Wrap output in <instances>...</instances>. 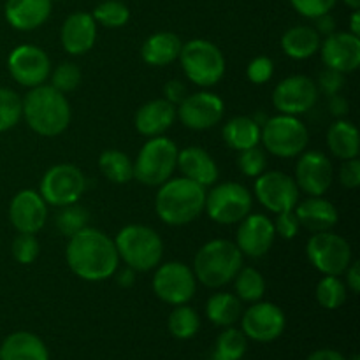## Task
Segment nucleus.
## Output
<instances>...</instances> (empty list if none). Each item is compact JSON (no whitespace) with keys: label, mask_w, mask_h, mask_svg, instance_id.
<instances>
[{"label":"nucleus","mask_w":360,"mask_h":360,"mask_svg":"<svg viewBox=\"0 0 360 360\" xmlns=\"http://www.w3.org/2000/svg\"><path fill=\"white\" fill-rule=\"evenodd\" d=\"M65 260L77 278L94 283L115 276L120 264L115 241L94 227H84L69 238Z\"/></svg>","instance_id":"1"},{"label":"nucleus","mask_w":360,"mask_h":360,"mask_svg":"<svg viewBox=\"0 0 360 360\" xmlns=\"http://www.w3.org/2000/svg\"><path fill=\"white\" fill-rule=\"evenodd\" d=\"M70 104L65 95L51 84L30 88L23 98V118L35 134L56 137L65 132L70 123Z\"/></svg>","instance_id":"2"},{"label":"nucleus","mask_w":360,"mask_h":360,"mask_svg":"<svg viewBox=\"0 0 360 360\" xmlns=\"http://www.w3.org/2000/svg\"><path fill=\"white\" fill-rule=\"evenodd\" d=\"M206 188L188 178H171L158 186L155 210L158 218L171 227H181L204 211Z\"/></svg>","instance_id":"3"},{"label":"nucleus","mask_w":360,"mask_h":360,"mask_svg":"<svg viewBox=\"0 0 360 360\" xmlns=\"http://www.w3.org/2000/svg\"><path fill=\"white\" fill-rule=\"evenodd\" d=\"M243 253L236 243L227 239H213L200 246L193 259L195 280L207 288H220L231 283L243 267Z\"/></svg>","instance_id":"4"},{"label":"nucleus","mask_w":360,"mask_h":360,"mask_svg":"<svg viewBox=\"0 0 360 360\" xmlns=\"http://www.w3.org/2000/svg\"><path fill=\"white\" fill-rule=\"evenodd\" d=\"M120 260L136 273L157 269L164 257V241L146 225H127L112 239Z\"/></svg>","instance_id":"5"},{"label":"nucleus","mask_w":360,"mask_h":360,"mask_svg":"<svg viewBox=\"0 0 360 360\" xmlns=\"http://www.w3.org/2000/svg\"><path fill=\"white\" fill-rule=\"evenodd\" d=\"M178 146L169 137H150L134 162V178L146 186H160L178 167Z\"/></svg>","instance_id":"6"},{"label":"nucleus","mask_w":360,"mask_h":360,"mask_svg":"<svg viewBox=\"0 0 360 360\" xmlns=\"http://www.w3.org/2000/svg\"><path fill=\"white\" fill-rule=\"evenodd\" d=\"M178 60L185 76L197 86H214L225 74L224 53L206 39H192L183 44Z\"/></svg>","instance_id":"7"},{"label":"nucleus","mask_w":360,"mask_h":360,"mask_svg":"<svg viewBox=\"0 0 360 360\" xmlns=\"http://www.w3.org/2000/svg\"><path fill=\"white\" fill-rule=\"evenodd\" d=\"M260 141L266 151L280 158L299 157L309 143V134L297 116L276 115L260 127Z\"/></svg>","instance_id":"8"},{"label":"nucleus","mask_w":360,"mask_h":360,"mask_svg":"<svg viewBox=\"0 0 360 360\" xmlns=\"http://www.w3.org/2000/svg\"><path fill=\"white\" fill-rule=\"evenodd\" d=\"M252 193L241 183L225 181L213 186L211 192L206 193V210L207 217L220 225L239 224L252 211Z\"/></svg>","instance_id":"9"},{"label":"nucleus","mask_w":360,"mask_h":360,"mask_svg":"<svg viewBox=\"0 0 360 360\" xmlns=\"http://www.w3.org/2000/svg\"><path fill=\"white\" fill-rule=\"evenodd\" d=\"M306 255L323 276H341L352 262V246L333 231L315 232L306 245Z\"/></svg>","instance_id":"10"},{"label":"nucleus","mask_w":360,"mask_h":360,"mask_svg":"<svg viewBox=\"0 0 360 360\" xmlns=\"http://www.w3.org/2000/svg\"><path fill=\"white\" fill-rule=\"evenodd\" d=\"M86 190V178L74 164L53 165L41 179V193L46 204L55 207L76 204Z\"/></svg>","instance_id":"11"},{"label":"nucleus","mask_w":360,"mask_h":360,"mask_svg":"<svg viewBox=\"0 0 360 360\" xmlns=\"http://www.w3.org/2000/svg\"><path fill=\"white\" fill-rule=\"evenodd\" d=\"M197 280L192 267L183 262H165L153 276V292L171 306L186 304L195 295Z\"/></svg>","instance_id":"12"},{"label":"nucleus","mask_w":360,"mask_h":360,"mask_svg":"<svg viewBox=\"0 0 360 360\" xmlns=\"http://www.w3.org/2000/svg\"><path fill=\"white\" fill-rule=\"evenodd\" d=\"M253 190L259 202L271 213L292 211L297 206L301 193L295 179L281 171H269L257 176Z\"/></svg>","instance_id":"13"},{"label":"nucleus","mask_w":360,"mask_h":360,"mask_svg":"<svg viewBox=\"0 0 360 360\" xmlns=\"http://www.w3.org/2000/svg\"><path fill=\"white\" fill-rule=\"evenodd\" d=\"M7 69L18 84L25 88H35L48 81L51 74V62L44 49L34 44H21L9 53Z\"/></svg>","instance_id":"14"},{"label":"nucleus","mask_w":360,"mask_h":360,"mask_svg":"<svg viewBox=\"0 0 360 360\" xmlns=\"http://www.w3.org/2000/svg\"><path fill=\"white\" fill-rule=\"evenodd\" d=\"M285 313L273 302H252L245 313H241V330L246 340L271 343L278 340L285 330Z\"/></svg>","instance_id":"15"},{"label":"nucleus","mask_w":360,"mask_h":360,"mask_svg":"<svg viewBox=\"0 0 360 360\" xmlns=\"http://www.w3.org/2000/svg\"><path fill=\"white\" fill-rule=\"evenodd\" d=\"M319 98V86L308 76H290L276 84L273 91V105L281 115L299 116L313 109Z\"/></svg>","instance_id":"16"},{"label":"nucleus","mask_w":360,"mask_h":360,"mask_svg":"<svg viewBox=\"0 0 360 360\" xmlns=\"http://www.w3.org/2000/svg\"><path fill=\"white\" fill-rule=\"evenodd\" d=\"M224 112V101L211 91H197V94L186 95L185 101L176 109L179 122L190 130L213 129L221 122Z\"/></svg>","instance_id":"17"},{"label":"nucleus","mask_w":360,"mask_h":360,"mask_svg":"<svg viewBox=\"0 0 360 360\" xmlns=\"http://www.w3.org/2000/svg\"><path fill=\"white\" fill-rule=\"evenodd\" d=\"M333 162L322 151H302L295 165V183L309 197H322L333 185Z\"/></svg>","instance_id":"18"},{"label":"nucleus","mask_w":360,"mask_h":360,"mask_svg":"<svg viewBox=\"0 0 360 360\" xmlns=\"http://www.w3.org/2000/svg\"><path fill=\"white\" fill-rule=\"evenodd\" d=\"M276 231L271 218L260 213H250L248 217L239 221L238 234H236V246L239 252L252 259L264 257L274 245Z\"/></svg>","instance_id":"19"},{"label":"nucleus","mask_w":360,"mask_h":360,"mask_svg":"<svg viewBox=\"0 0 360 360\" xmlns=\"http://www.w3.org/2000/svg\"><path fill=\"white\" fill-rule=\"evenodd\" d=\"M9 220L21 234H37L48 220V204L35 190H20L9 204Z\"/></svg>","instance_id":"20"},{"label":"nucleus","mask_w":360,"mask_h":360,"mask_svg":"<svg viewBox=\"0 0 360 360\" xmlns=\"http://www.w3.org/2000/svg\"><path fill=\"white\" fill-rule=\"evenodd\" d=\"M319 51L327 69L341 74L355 72L360 65V37L350 32H333L320 44Z\"/></svg>","instance_id":"21"},{"label":"nucleus","mask_w":360,"mask_h":360,"mask_svg":"<svg viewBox=\"0 0 360 360\" xmlns=\"http://www.w3.org/2000/svg\"><path fill=\"white\" fill-rule=\"evenodd\" d=\"M97 39V21L90 13H72L60 28V42L69 55L79 56L90 51Z\"/></svg>","instance_id":"22"},{"label":"nucleus","mask_w":360,"mask_h":360,"mask_svg":"<svg viewBox=\"0 0 360 360\" xmlns=\"http://www.w3.org/2000/svg\"><path fill=\"white\" fill-rule=\"evenodd\" d=\"M176 105L165 98H155L141 105L134 118L137 132L146 137L164 136L176 122Z\"/></svg>","instance_id":"23"},{"label":"nucleus","mask_w":360,"mask_h":360,"mask_svg":"<svg viewBox=\"0 0 360 360\" xmlns=\"http://www.w3.org/2000/svg\"><path fill=\"white\" fill-rule=\"evenodd\" d=\"M51 7V0H7L4 16L16 30L30 32L48 21Z\"/></svg>","instance_id":"24"},{"label":"nucleus","mask_w":360,"mask_h":360,"mask_svg":"<svg viewBox=\"0 0 360 360\" xmlns=\"http://www.w3.org/2000/svg\"><path fill=\"white\" fill-rule=\"evenodd\" d=\"M176 169L181 171L183 178L192 179L204 188L214 185L218 181V176H220L214 158L204 148L199 146H188L185 150H179L178 167Z\"/></svg>","instance_id":"25"},{"label":"nucleus","mask_w":360,"mask_h":360,"mask_svg":"<svg viewBox=\"0 0 360 360\" xmlns=\"http://www.w3.org/2000/svg\"><path fill=\"white\" fill-rule=\"evenodd\" d=\"M294 213L301 227L308 229L313 234L333 231V227H336L338 220H340L336 206L323 197H308L302 202H297Z\"/></svg>","instance_id":"26"},{"label":"nucleus","mask_w":360,"mask_h":360,"mask_svg":"<svg viewBox=\"0 0 360 360\" xmlns=\"http://www.w3.org/2000/svg\"><path fill=\"white\" fill-rule=\"evenodd\" d=\"M0 360H49L44 341L35 334L13 333L0 345Z\"/></svg>","instance_id":"27"},{"label":"nucleus","mask_w":360,"mask_h":360,"mask_svg":"<svg viewBox=\"0 0 360 360\" xmlns=\"http://www.w3.org/2000/svg\"><path fill=\"white\" fill-rule=\"evenodd\" d=\"M181 46V39L174 32H157L143 42L141 56L148 65L164 67L179 58Z\"/></svg>","instance_id":"28"},{"label":"nucleus","mask_w":360,"mask_h":360,"mask_svg":"<svg viewBox=\"0 0 360 360\" xmlns=\"http://www.w3.org/2000/svg\"><path fill=\"white\" fill-rule=\"evenodd\" d=\"M322 44V37L313 27L297 25L288 28L281 37V49L294 60H308L316 55Z\"/></svg>","instance_id":"29"},{"label":"nucleus","mask_w":360,"mask_h":360,"mask_svg":"<svg viewBox=\"0 0 360 360\" xmlns=\"http://www.w3.org/2000/svg\"><path fill=\"white\" fill-rule=\"evenodd\" d=\"M327 148L334 157L350 160L359 157L360 137L357 127L348 120H338L327 130Z\"/></svg>","instance_id":"30"},{"label":"nucleus","mask_w":360,"mask_h":360,"mask_svg":"<svg viewBox=\"0 0 360 360\" xmlns=\"http://www.w3.org/2000/svg\"><path fill=\"white\" fill-rule=\"evenodd\" d=\"M224 141L231 150L245 151L248 148L259 146L260 125L250 116H236L224 127Z\"/></svg>","instance_id":"31"},{"label":"nucleus","mask_w":360,"mask_h":360,"mask_svg":"<svg viewBox=\"0 0 360 360\" xmlns=\"http://www.w3.org/2000/svg\"><path fill=\"white\" fill-rule=\"evenodd\" d=\"M241 301L234 294L218 292L211 295L206 302V316L211 323L218 327H231L241 319Z\"/></svg>","instance_id":"32"},{"label":"nucleus","mask_w":360,"mask_h":360,"mask_svg":"<svg viewBox=\"0 0 360 360\" xmlns=\"http://www.w3.org/2000/svg\"><path fill=\"white\" fill-rule=\"evenodd\" d=\"M98 169L102 174L116 185H127L134 179V162L120 150H105L98 157Z\"/></svg>","instance_id":"33"},{"label":"nucleus","mask_w":360,"mask_h":360,"mask_svg":"<svg viewBox=\"0 0 360 360\" xmlns=\"http://www.w3.org/2000/svg\"><path fill=\"white\" fill-rule=\"evenodd\" d=\"M236 297L245 302H257L266 294V280L255 267H241L234 280Z\"/></svg>","instance_id":"34"},{"label":"nucleus","mask_w":360,"mask_h":360,"mask_svg":"<svg viewBox=\"0 0 360 360\" xmlns=\"http://www.w3.org/2000/svg\"><path fill=\"white\" fill-rule=\"evenodd\" d=\"M167 323L169 333H171L176 340H190V338H193L199 333L200 319L195 313V309H192L186 304H179L172 309V313L169 315Z\"/></svg>","instance_id":"35"},{"label":"nucleus","mask_w":360,"mask_h":360,"mask_svg":"<svg viewBox=\"0 0 360 360\" xmlns=\"http://www.w3.org/2000/svg\"><path fill=\"white\" fill-rule=\"evenodd\" d=\"M246 354V336L243 330L227 327L218 336L211 360H241Z\"/></svg>","instance_id":"36"},{"label":"nucleus","mask_w":360,"mask_h":360,"mask_svg":"<svg viewBox=\"0 0 360 360\" xmlns=\"http://www.w3.org/2000/svg\"><path fill=\"white\" fill-rule=\"evenodd\" d=\"M316 301L326 309H340L347 301V285L340 276H323L316 285Z\"/></svg>","instance_id":"37"},{"label":"nucleus","mask_w":360,"mask_h":360,"mask_svg":"<svg viewBox=\"0 0 360 360\" xmlns=\"http://www.w3.org/2000/svg\"><path fill=\"white\" fill-rule=\"evenodd\" d=\"M88 220H90L88 211L84 207L77 206L76 202L60 207L58 214L55 218V224L60 234L65 236V238H72L74 234H77L84 227H88Z\"/></svg>","instance_id":"38"},{"label":"nucleus","mask_w":360,"mask_h":360,"mask_svg":"<svg viewBox=\"0 0 360 360\" xmlns=\"http://www.w3.org/2000/svg\"><path fill=\"white\" fill-rule=\"evenodd\" d=\"M23 118V98L11 88H0V132L14 129Z\"/></svg>","instance_id":"39"},{"label":"nucleus","mask_w":360,"mask_h":360,"mask_svg":"<svg viewBox=\"0 0 360 360\" xmlns=\"http://www.w3.org/2000/svg\"><path fill=\"white\" fill-rule=\"evenodd\" d=\"M91 16L102 27L120 28L129 23L130 9L127 7V4L120 2V0H105L95 7Z\"/></svg>","instance_id":"40"},{"label":"nucleus","mask_w":360,"mask_h":360,"mask_svg":"<svg viewBox=\"0 0 360 360\" xmlns=\"http://www.w3.org/2000/svg\"><path fill=\"white\" fill-rule=\"evenodd\" d=\"M81 83V70L76 63L62 62L51 72V86L58 90L60 94H69L74 91Z\"/></svg>","instance_id":"41"},{"label":"nucleus","mask_w":360,"mask_h":360,"mask_svg":"<svg viewBox=\"0 0 360 360\" xmlns=\"http://www.w3.org/2000/svg\"><path fill=\"white\" fill-rule=\"evenodd\" d=\"M238 167L246 178H257V176H260L262 172H266V167H267L266 153H264V150H260L259 146H253L245 151H239Z\"/></svg>","instance_id":"42"},{"label":"nucleus","mask_w":360,"mask_h":360,"mask_svg":"<svg viewBox=\"0 0 360 360\" xmlns=\"http://www.w3.org/2000/svg\"><path fill=\"white\" fill-rule=\"evenodd\" d=\"M39 250H41V246H39L35 234H21V232H18V236L13 241V246H11L14 260L25 264V266H28V264H32L37 259Z\"/></svg>","instance_id":"43"},{"label":"nucleus","mask_w":360,"mask_h":360,"mask_svg":"<svg viewBox=\"0 0 360 360\" xmlns=\"http://www.w3.org/2000/svg\"><path fill=\"white\" fill-rule=\"evenodd\" d=\"M338 0H290L292 7L297 11L301 16L315 20V18L322 16V14L330 13L336 6Z\"/></svg>","instance_id":"44"},{"label":"nucleus","mask_w":360,"mask_h":360,"mask_svg":"<svg viewBox=\"0 0 360 360\" xmlns=\"http://www.w3.org/2000/svg\"><path fill=\"white\" fill-rule=\"evenodd\" d=\"M274 63L269 56H257L248 63L246 76L253 84H266L273 77Z\"/></svg>","instance_id":"45"},{"label":"nucleus","mask_w":360,"mask_h":360,"mask_svg":"<svg viewBox=\"0 0 360 360\" xmlns=\"http://www.w3.org/2000/svg\"><path fill=\"white\" fill-rule=\"evenodd\" d=\"M273 225L276 234L283 239H294L299 234V231H301V224H299L294 210L276 213V220L273 221Z\"/></svg>","instance_id":"46"},{"label":"nucleus","mask_w":360,"mask_h":360,"mask_svg":"<svg viewBox=\"0 0 360 360\" xmlns=\"http://www.w3.org/2000/svg\"><path fill=\"white\" fill-rule=\"evenodd\" d=\"M319 86L320 90L323 91L326 95L333 97V95H338L345 86V74L338 72L334 69H327L320 72L319 77Z\"/></svg>","instance_id":"47"},{"label":"nucleus","mask_w":360,"mask_h":360,"mask_svg":"<svg viewBox=\"0 0 360 360\" xmlns=\"http://www.w3.org/2000/svg\"><path fill=\"white\" fill-rule=\"evenodd\" d=\"M340 183L348 190L357 188L360 185V160L359 158H350L345 160L340 169Z\"/></svg>","instance_id":"48"},{"label":"nucleus","mask_w":360,"mask_h":360,"mask_svg":"<svg viewBox=\"0 0 360 360\" xmlns=\"http://www.w3.org/2000/svg\"><path fill=\"white\" fill-rule=\"evenodd\" d=\"M186 95H188V91H186L185 83H181L179 79H171L164 84V98L171 104L179 105L185 101Z\"/></svg>","instance_id":"49"},{"label":"nucleus","mask_w":360,"mask_h":360,"mask_svg":"<svg viewBox=\"0 0 360 360\" xmlns=\"http://www.w3.org/2000/svg\"><path fill=\"white\" fill-rule=\"evenodd\" d=\"M345 276H347V288H350L354 294H359L360 290V262H354L352 260L350 266L347 267V271H345Z\"/></svg>","instance_id":"50"},{"label":"nucleus","mask_w":360,"mask_h":360,"mask_svg":"<svg viewBox=\"0 0 360 360\" xmlns=\"http://www.w3.org/2000/svg\"><path fill=\"white\" fill-rule=\"evenodd\" d=\"M315 21H316L315 30L319 32L320 35H326V37H327V35H330L333 32H336V20L330 16V13L322 14V16L315 18Z\"/></svg>","instance_id":"51"},{"label":"nucleus","mask_w":360,"mask_h":360,"mask_svg":"<svg viewBox=\"0 0 360 360\" xmlns=\"http://www.w3.org/2000/svg\"><path fill=\"white\" fill-rule=\"evenodd\" d=\"M348 108H350V104H348L347 98L341 97L340 94L333 95V97H330L329 111H330V115H334V116H336V118H341V116L347 115Z\"/></svg>","instance_id":"52"},{"label":"nucleus","mask_w":360,"mask_h":360,"mask_svg":"<svg viewBox=\"0 0 360 360\" xmlns=\"http://www.w3.org/2000/svg\"><path fill=\"white\" fill-rule=\"evenodd\" d=\"M306 360H347L340 352L329 350V348H323V350L313 352Z\"/></svg>","instance_id":"53"},{"label":"nucleus","mask_w":360,"mask_h":360,"mask_svg":"<svg viewBox=\"0 0 360 360\" xmlns=\"http://www.w3.org/2000/svg\"><path fill=\"white\" fill-rule=\"evenodd\" d=\"M134 283H136V271L130 269V267H127V269H123L122 273H118V285H120V287L130 288Z\"/></svg>","instance_id":"54"},{"label":"nucleus","mask_w":360,"mask_h":360,"mask_svg":"<svg viewBox=\"0 0 360 360\" xmlns=\"http://www.w3.org/2000/svg\"><path fill=\"white\" fill-rule=\"evenodd\" d=\"M350 34H354V35H357V37H360V13H359V9L354 11V14H352Z\"/></svg>","instance_id":"55"},{"label":"nucleus","mask_w":360,"mask_h":360,"mask_svg":"<svg viewBox=\"0 0 360 360\" xmlns=\"http://www.w3.org/2000/svg\"><path fill=\"white\" fill-rule=\"evenodd\" d=\"M345 4H347L348 7H350V9H354V11H357L359 7H360V0H343Z\"/></svg>","instance_id":"56"},{"label":"nucleus","mask_w":360,"mask_h":360,"mask_svg":"<svg viewBox=\"0 0 360 360\" xmlns=\"http://www.w3.org/2000/svg\"><path fill=\"white\" fill-rule=\"evenodd\" d=\"M347 360H360V359H359V355H354V357H352V359H347Z\"/></svg>","instance_id":"57"},{"label":"nucleus","mask_w":360,"mask_h":360,"mask_svg":"<svg viewBox=\"0 0 360 360\" xmlns=\"http://www.w3.org/2000/svg\"><path fill=\"white\" fill-rule=\"evenodd\" d=\"M51 2H55V0H51Z\"/></svg>","instance_id":"58"}]
</instances>
